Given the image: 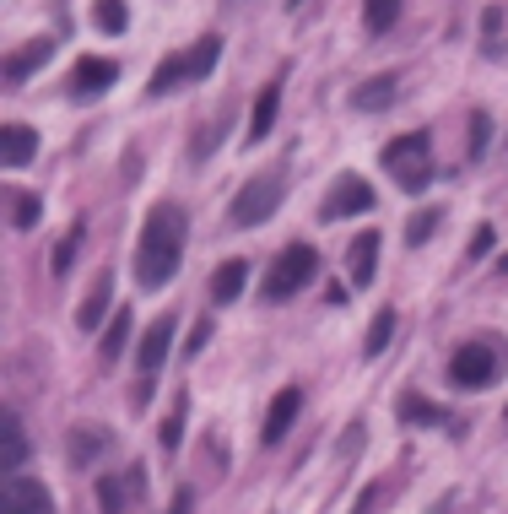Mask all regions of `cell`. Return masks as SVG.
<instances>
[{
	"label": "cell",
	"mask_w": 508,
	"mask_h": 514,
	"mask_svg": "<svg viewBox=\"0 0 508 514\" xmlns=\"http://www.w3.org/2000/svg\"><path fill=\"white\" fill-rule=\"evenodd\" d=\"M282 87H287V71H276L271 82L260 87V98H254V109H249V130H244V136H249V147H254V141H265V136H271L276 109H282Z\"/></svg>",
	"instance_id": "obj_10"
},
{
	"label": "cell",
	"mask_w": 508,
	"mask_h": 514,
	"mask_svg": "<svg viewBox=\"0 0 508 514\" xmlns=\"http://www.w3.org/2000/svg\"><path fill=\"white\" fill-rule=\"evenodd\" d=\"M379 249H384L379 233H357V239H352V255H346V266H352V287H368V282H373Z\"/></svg>",
	"instance_id": "obj_19"
},
{
	"label": "cell",
	"mask_w": 508,
	"mask_h": 514,
	"mask_svg": "<svg viewBox=\"0 0 508 514\" xmlns=\"http://www.w3.org/2000/svg\"><path fill=\"white\" fill-rule=\"evenodd\" d=\"M109 298H114V271H98L92 293L82 298V309H76V331H98V325L109 320Z\"/></svg>",
	"instance_id": "obj_15"
},
{
	"label": "cell",
	"mask_w": 508,
	"mask_h": 514,
	"mask_svg": "<svg viewBox=\"0 0 508 514\" xmlns=\"http://www.w3.org/2000/svg\"><path fill=\"white\" fill-rule=\"evenodd\" d=\"M492 244H498V233H492L487 222H481V228H476V239H471V260H487V255H492Z\"/></svg>",
	"instance_id": "obj_32"
},
{
	"label": "cell",
	"mask_w": 508,
	"mask_h": 514,
	"mask_svg": "<svg viewBox=\"0 0 508 514\" xmlns=\"http://www.w3.org/2000/svg\"><path fill=\"white\" fill-rule=\"evenodd\" d=\"M481 22H487V44H492V38H498V22H503V11H498V6H487V17H481Z\"/></svg>",
	"instance_id": "obj_35"
},
{
	"label": "cell",
	"mask_w": 508,
	"mask_h": 514,
	"mask_svg": "<svg viewBox=\"0 0 508 514\" xmlns=\"http://www.w3.org/2000/svg\"><path fill=\"white\" fill-rule=\"evenodd\" d=\"M298 412H303V390H298V385L276 390L271 412H265V428H260V439H265V444H282V439H287V428L298 423Z\"/></svg>",
	"instance_id": "obj_13"
},
{
	"label": "cell",
	"mask_w": 508,
	"mask_h": 514,
	"mask_svg": "<svg viewBox=\"0 0 508 514\" xmlns=\"http://www.w3.org/2000/svg\"><path fill=\"white\" fill-rule=\"evenodd\" d=\"M184 417H190V390H179V395H173V412L163 417V428H157L163 450H179V444H184Z\"/></svg>",
	"instance_id": "obj_22"
},
{
	"label": "cell",
	"mask_w": 508,
	"mask_h": 514,
	"mask_svg": "<svg viewBox=\"0 0 508 514\" xmlns=\"http://www.w3.org/2000/svg\"><path fill=\"white\" fill-rule=\"evenodd\" d=\"M92 22H98V33H125L130 28V6L125 0H92Z\"/></svg>",
	"instance_id": "obj_24"
},
{
	"label": "cell",
	"mask_w": 508,
	"mask_h": 514,
	"mask_svg": "<svg viewBox=\"0 0 508 514\" xmlns=\"http://www.w3.org/2000/svg\"><path fill=\"white\" fill-rule=\"evenodd\" d=\"M168 514H190V493H179V498H173V504H168Z\"/></svg>",
	"instance_id": "obj_36"
},
{
	"label": "cell",
	"mask_w": 508,
	"mask_h": 514,
	"mask_svg": "<svg viewBox=\"0 0 508 514\" xmlns=\"http://www.w3.org/2000/svg\"><path fill=\"white\" fill-rule=\"evenodd\" d=\"M6 201H11V222H17V228H33V222L44 217V201H38V195H28V190L6 195Z\"/></svg>",
	"instance_id": "obj_29"
},
{
	"label": "cell",
	"mask_w": 508,
	"mask_h": 514,
	"mask_svg": "<svg viewBox=\"0 0 508 514\" xmlns=\"http://www.w3.org/2000/svg\"><path fill=\"white\" fill-rule=\"evenodd\" d=\"M503 417H508V412H503Z\"/></svg>",
	"instance_id": "obj_39"
},
{
	"label": "cell",
	"mask_w": 508,
	"mask_h": 514,
	"mask_svg": "<svg viewBox=\"0 0 508 514\" xmlns=\"http://www.w3.org/2000/svg\"><path fill=\"white\" fill-rule=\"evenodd\" d=\"M244 282H249V266H244V260H222L217 276H211V303H217V309L238 303V298H244Z\"/></svg>",
	"instance_id": "obj_18"
},
{
	"label": "cell",
	"mask_w": 508,
	"mask_h": 514,
	"mask_svg": "<svg viewBox=\"0 0 508 514\" xmlns=\"http://www.w3.org/2000/svg\"><path fill=\"white\" fill-rule=\"evenodd\" d=\"M206 336H211V314H206V320L195 325V331H190V341H184V352H190V358H195V352L206 347Z\"/></svg>",
	"instance_id": "obj_33"
},
{
	"label": "cell",
	"mask_w": 508,
	"mask_h": 514,
	"mask_svg": "<svg viewBox=\"0 0 508 514\" xmlns=\"http://www.w3.org/2000/svg\"><path fill=\"white\" fill-rule=\"evenodd\" d=\"M282 195H287V168H265V174H254L244 190H238V201L227 217H233V228H260V222L276 217Z\"/></svg>",
	"instance_id": "obj_4"
},
{
	"label": "cell",
	"mask_w": 508,
	"mask_h": 514,
	"mask_svg": "<svg viewBox=\"0 0 508 514\" xmlns=\"http://www.w3.org/2000/svg\"><path fill=\"white\" fill-rule=\"evenodd\" d=\"M395 92H400V82H395L390 71H384V76H368V82L352 87V109H357V114H379V109H390V103H395Z\"/></svg>",
	"instance_id": "obj_17"
},
{
	"label": "cell",
	"mask_w": 508,
	"mask_h": 514,
	"mask_svg": "<svg viewBox=\"0 0 508 514\" xmlns=\"http://www.w3.org/2000/svg\"><path fill=\"white\" fill-rule=\"evenodd\" d=\"M498 374H503V347L492 336H471L454 347V358H449L454 390H487V385H498Z\"/></svg>",
	"instance_id": "obj_3"
},
{
	"label": "cell",
	"mask_w": 508,
	"mask_h": 514,
	"mask_svg": "<svg viewBox=\"0 0 508 514\" xmlns=\"http://www.w3.org/2000/svg\"><path fill=\"white\" fill-rule=\"evenodd\" d=\"M0 514H55L49 487L33 477H6L0 482Z\"/></svg>",
	"instance_id": "obj_7"
},
{
	"label": "cell",
	"mask_w": 508,
	"mask_h": 514,
	"mask_svg": "<svg viewBox=\"0 0 508 514\" xmlns=\"http://www.w3.org/2000/svg\"><path fill=\"white\" fill-rule=\"evenodd\" d=\"M173 331H179V320H173V314H157V320H152V331L141 336V352H136V363H141V374H146V379H152L157 368L168 363Z\"/></svg>",
	"instance_id": "obj_12"
},
{
	"label": "cell",
	"mask_w": 508,
	"mask_h": 514,
	"mask_svg": "<svg viewBox=\"0 0 508 514\" xmlns=\"http://www.w3.org/2000/svg\"><path fill=\"white\" fill-rule=\"evenodd\" d=\"M130 331H136V314H130V303H125V309H114V314H109V325H103V341H98L103 363H119V352H125Z\"/></svg>",
	"instance_id": "obj_20"
},
{
	"label": "cell",
	"mask_w": 508,
	"mask_h": 514,
	"mask_svg": "<svg viewBox=\"0 0 508 514\" xmlns=\"http://www.w3.org/2000/svg\"><path fill=\"white\" fill-rule=\"evenodd\" d=\"M433 228H438V212L427 206V212H417L406 222V244H427V233H433Z\"/></svg>",
	"instance_id": "obj_31"
},
{
	"label": "cell",
	"mask_w": 508,
	"mask_h": 514,
	"mask_svg": "<svg viewBox=\"0 0 508 514\" xmlns=\"http://www.w3.org/2000/svg\"><path fill=\"white\" fill-rule=\"evenodd\" d=\"M103 444H109V433H98V428H87V433H82V428H76V433H71V460H87V455H98Z\"/></svg>",
	"instance_id": "obj_30"
},
{
	"label": "cell",
	"mask_w": 508,
	"mask_h": 514,
	"mask_svg": "<svg viewBox=\"0 0 508 514\" xmlns=\"http://www.w3.org/2000/svg\"><path fill=\"white\" fill-rule=\"evenodd\" d=\"M184 239H190V217H184V206L157 201L152 212H146V228H141V244H136V282L146 287V293H163L173 276H179Z\"/></svg>",
	"instance_id": "obj_1"
},
{
	"label": "cell",
	"mask_w": 508,
	"mask_h": 514,
	"mask_svg": "<svg viewBox=\"0 0 508 514\" xmlns=\"http://www.w3.org/2000/svg\"><path fill=\"white\" fill-rule=\"evenodd\" d=\"M49 55H55V38H33V44H22L17 55H6V60H0V76H6L11 87H22V82H28V76H33V71H38V65H44Z\"/></svg>",
	"instance_id": "obj_14"
},
{
	"label": "cell",
	"mask_w": 508,
	"mask_h": 514,
	"mask_svg": "<svg viewBox=\"0 0 508 514\" xmlns=\"http://www.w3.org/2000/svg\"><path fill=\"white\" fill-rule=\"evenodd\" d=\"M390 341H395V309H379V314H373V325H368L363 352H368V358H379V352L390 347Z\"/></svg>",
	"instance_id": "obj_27"
},
{
	"label": "cell",
	"mask_w": 508,
	"mask_h": 514,
	"mask_svg": "<svg viewBox=\"0 0 508 514\" xmlns=\"http://www.w3.org/2000/svg\"><path fill=\"white\" fill-rule=\"evenodd\" d=\"M368 206H373V184H368L363 174H341L336 184H330L319 217H325V222H341V217H363Z\"/></svg>",
	"instance_id": "obj_6"
},
{
	"label": "cell",
	"mask_w": 508,
	"mask_h": 514,
	"mask_svg": "<svg viewBox=\"0 0 508 514\" xmlns=\"http://www.w3.org/2000/svg\"><path fill=\"white\" fill-rule=\"evenodd\" d=\"M400 417H406L411 428H444V406L438 401H422V395H400Z\"/></svg>",
	"instance_id": "obj_21"
},
{
	"label": "cell",
	"mask_w": 508,
	"mask_h": 514,
	"mask_svg": "<svg viewBox=\"0 0 508 514\" xmlns=\"http://www.w3.org/2000/svg\"><path fill=\"white\" fill-rule=\"evenodd\" d=\"M498 271H503V276H508V255H503V260H498Z\"/></svg>",
	"instance_id": "obj_38"
},
{
	"label": "cell",
	"mask_w": 508,
	"mask_h": 514,
	"mask_svg": "<svg viewBox=\"0 0 508 514\" xmlns=\"http://www.w3.org/2000/svg\"><path fill=\"white\" fill-rule=\"evenodd\" d=\"M319 271V249L314 244H287L282 255L271 260V271H265V298L271 303H287L298 287H309Z\"/></svg>",
	"instance_id": "obj_5"
},
{
	"label": "cell",
	"mask_w": 508,
	"mask_h": 514,
	"mask_svg": "<svg viewBox=\"0 0 508 514\" xmlns=\"http://www.w3.org/2000/svg\"><path fill=\"white\" fill-rule=\"evenodd\" d=\"M487 141H492V114L487 109H471V130H465V157H487Z\"/></svg>",
	"instance_id": "obj_25"
},
{
	"label": "cell",
	"mask_w": 508,
	"mask_h": 514,
	"mask_svg": "<svg viewBox=\"0 0 508 514\" xmlns=\"http://www.w3.org/2000/svg\"><path fill=\"white\" fill-rule=\"evenodd\" d=\"M82 239H87V222H71V228H65V239L55 244V276L71 271V260H76V249H82Z\"/></svg>",
	"instance_id": "obj_28"
},
{
	"label": "cell",
	"mask_w": 508,
	"mask_h": 514,
	"mask_svg": "<svg viewBox=\"0 0 508 514\" xmlns=\"http://www.w3.org/2000/svg\"><path fill=\"white\" fill-rule=\"evenodd\" d=\"M384 174H390L406 195H422L427 184H433V141H427V130H406V136H395L390 147H384Z\"/></svg>",
	"instance_id": "obj_2"
},
{
	"label": "cell",
	"mask_w": 508,
	"mask_h": 514,
	"mask_svg": "<svg viewBox=\"0 0 508 514\" xmlns=\"http://www.w3.org/2000/svg\"><path fill=\"white\" fill-rule=\"evenodd\" d=\"M28 455H33L28 450V428H22V417L0 401V471H22Z\"/></svg>",
	"instance_id": "obj_11"
},
{
	"label": "cell",
	"mask_w": 508,
	"mask_h": 514,
	"mask_svg": "<svg viewBox=\"0 0 508 514\" xmlns=\"http://www.w3.org/2000/svg\"><path fill=\"white\" fill-rule=\"evenodd\" d=\"M173 60H179V87L184 82H206V76L217 71V60H222V38L206 33V38H195L190 49H179Z\"/></svg>",
	"instance_id": "obj_9"
},
{
	"label": "cell",
	"mask_w": 508,
	"mask_h": 514,
	"mask_svg": "<svg viewBox=\"0 0 508 514\" xmlns=\"http://www.w3.org/2000/svg\"><path fill=\"white\" fill-rule=\"evenodd\" d=\"M298 6H309V0H287V11H298Z\"/></svg>",
	"instance_id": "obj_37"
},
{
	"label": "cell",
	"mask_w": 508,
	"mask_h": 514,
	"mask_svg": "<svg viewBox=\"0 0 508 514\" xmlns=\"http://www.w3.org/2000/svg\"><path fill=\"white\" fill-rule=\"evenodd\" d=\"M114 82H119V65L114 60L82 55V60H76V71H71V98H103Z\"/></svg>",
	"instance_id": "obj_8"
},
{
	"label": "cell",
	"mask_w": 508,
	"mask_h": 514,
	"mask_svg": "<svg viewBox=\"0 0 508 514\" xmlns=\"http://www.w3.org/2000/svg\"><path fill=\"white\" fill-rule=\"evenodd\" d=\"M379 498H384V487H379V482H373V487H368V493H363V504H357V514H373V509H379Z\"/></svg>",
	"instance_id": "obj_34"
},
{
	"label": "cell",
	"mask_w": 508,
	"mask_h": 514,
	"mask_svg": "<svg viewBox=\"0 0 508 514\" xmlns=\"http://www.w3.org/2000/svg\"><path fill=\"white\" fill-rule=\"evenodd\" d=\"M33 157H38V130L0 125V163H6V168H28Z\"/></svg>",
	"instance_id": "obj_16"
},
{
	"label": "cell",
	"mask_w": 508,
	"mask_h": 514,
	"mask_svg": "<svg viewBox=\"0 0 508 514\" xmlns=\"http://www.w3.org/2000/svg\"><path fill=\"white\" fill-rule=\"evenodd\" d=\"M141 482V477H136ZM130 482V487H136ZM130 487H125V477H103L98 482V504H103V514H125L130 509Z\"/></svg>",
	"instance_id": "obj_26"
},
{
	"label": "cell",
	"mask_w": 508,
	"mask_h": 514,
	"mask_svg": "<svg viewBox=\"0 0 508 514\" xmlns=\"http://www.w3.org/2000/svg\"><path fill=\"white\" fill-rule=\"evenodd\" d=\"M400 6L406 0H363V28L379 38V33H390L395 22H400Z\"/></svg>",
	"instance_id": "obj_23"
}]
</instances>
